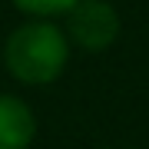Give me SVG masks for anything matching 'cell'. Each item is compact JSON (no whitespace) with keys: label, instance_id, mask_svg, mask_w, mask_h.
<instances>
[{"label":"cell","instance_id":"cell-1","mask_svg":"<svg viewBox=\"0 0 149 149\" xmlns=\"http://www.w3.org/2000/svg\"><path fill=\"white\" fill-rule=\"evenodd\" d=\"M70 60V40L66 30L53 27L50 20H27L20 23L3 47V63L20 83L43 86L53 83L66 70Z\"/></svg>","mask_w":149,"mask_h":149},{"label":"cell","instance_id":"cell-2","mask_svg":"<svg viewBox=\"0 0 149 149\" xmlns=\"http://www.w3.org/2000/svg\"><path fill=\"white\" fill-rule=\"evenodd\" d=\"M119 37V13L109 0H80L66 13V40L86 53H100Z\"/></svg>","mask_w":149,"mask_h":149},{"label":"cell","instance_id":"cell-3","mask_svg":"<svg viewBox=\"0 0 149 149\" xmlns=\"http://www.w3.org/2000/svg\"><path fill=\"white\" fill-rule=\"evenodd\" d=\"M37 136V119L20 96L0 93V149H27Z\"/></svg>","mask_w":149,"mask_h":149},{"label":"cell","instance_id":"cell-4","mask_svg":"<svg viewBox=\"0 0 149 149\" xmlns=\"http://www.w3.org/2000/svg\"><path fill=\"white\" fill-rule=\"evenodd\" d=\"M23 13H33L37 20H47V17H56V13H70L80 0H13Z\"/></svg>","mask_w":149,"mask_h":149}]
</instances>
